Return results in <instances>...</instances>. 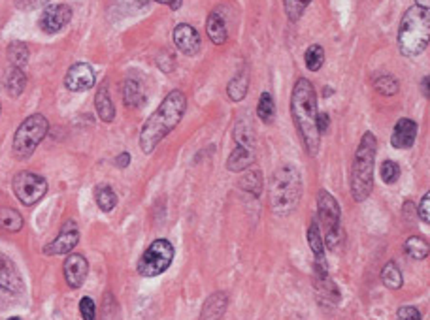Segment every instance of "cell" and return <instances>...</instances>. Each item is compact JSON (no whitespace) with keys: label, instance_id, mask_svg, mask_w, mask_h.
<instances>
[{"label":"cell","instance_id":"47","mask_svg":"<svg viewBox=\"0 0 430 320\" xmlns=\"http://www.w3.org/2000/svg\"><path fill=\"white\" fill-rule=\"evenodd\" d=\"M0 112H2V108H0Z\"/></svg>","mask_w":430,"mask_h":320},{"label":"cell","instance_id":"7","mask_svg":"<svg viewBox=\"0 0 430 320\" xmlns=\"http://www.w3.org/2000/svg\"><path fill=\"white\" fill-rule=\"evenodd\" d=\"M48 130H50V123L48 119L40 115V113H35L23 121L17 132L14 136V154L17 159H28L32 157V153L36 151V147L42 143V139L48 136Z\"/></svg>","mask_w":430,"mask_h":320},{"label":"cell","instance_id":"9","mask_svg":"<svg viewBox=\"0 0 430 320\" xmlns=\"http://www.w3.org/2000/svg\"><path fill=\"white\" fill-rule=\"evenodd\" d=\"M14 192L23 206H35L48 192V181L42 175L21 172L14 177Z\"/></svg>","mask_w":430,"mask_h":320},{"label":"cell","instance_id":"14","mask_svg":"<svg viewBox=\"0 0 430 320\" xmlns=\"http://www.w3.org/2000/svg\"><path fill=\"white\" fill-rule=\"evenodd\" d=\"M308 241H310L311 252H313V262H315V277L317 281L329 277V268H326V254H324L323 236L319 232L317 223H311L308 228Z\"/></svg>","mask_w":430,"mask_h":320},{"label":"cell","instance_id":"26","mask_svg":"<svg viewBox=\"0 0 430 320\" xmlns=\"http://www.w3.org/2000/svg\"><path fill=\"white\" fill-rule=\"evenodd\" d=\"M257 115L261 119L264 125L274 123L275 117V102L270 92H262L259 98V104H257Z\"/></svg>","mask_w":430,"mask_h":320},{"label":"cell","instance_id":"32","mask_svg":"<svg viewBox=\"0 0 430 320\" xmlns=\"http://www.w3.org/2000/svg\"><path fill=\"white\" fill-rule=\"evenodd\" d=\"M95 198H97V203H99V208L102 209L104 213H110V211L117 206V196H115V192L112 190V187H108V185H102V187L97 188Z\"/></svg>","mask_w":430,"mask_h":320},{"label":"cell","instance_id":"16","mask_svg":"<svg viewBox=\"0 0 430 320\" xmlns=\"http://www.w3.org/2000/svg\"><path fill=\"white\" fill-rule=\"evenodd\" d=\"M89 273V262L81 254H70L64 260V279L70 288H79Z\"/></svg>","mask_w":430,"mask_h":320},{"label":"cell","instance_id":"41","mask_svg":"<svg viewBox=\"0 0 430 320\" xmlns=\"http://www.w3.org/2000/svg\"><path fill=\"white\" fill-rule=\"evenodd\" d=\"M329 126H331V117H329V113H319L317 115V130L321 134H324L329 130Z\"/></svg>","mask_w":430,"mask_h":320},{"label":"cell","instance_id":"5","mask_svg":"<svg viewBox=\"0 0 430 320\" xmlns=\"http://www.w3.org/2000/svg\"><path fill=\"white\" fill-rule=\"evenodd\" d=\"M302 196V175L293 164L277 168L270 181V206L277 215H289Z\"/></svg>","mask_w":430,"mask_h":320},{"label":"cell","instance_id":"3","mask_svg":"<svg viewBox=\"0 0 430 320\" xmlns=\"http://www.w3.org/2000/svg\"><path fill=\"white\" fill-rule=\"evenodd\" d=\"M378 153V139L370 130L364 132L357 147L351 166V196L355 202H364L374 190V162Z\"/></svg>","mask_w":430,"mask_h":320},{"label":"cell","instance_id":"46","mask_svg":"<svg viewBox=\"0 0 430 320\" xmlns=\"http://www.w3.org/2000/svg\"><path fill=\"white\" fill-rule=\"evenodd\" d=\"M8 320H21L19 317H12V319H8Z\"/></svg>","mask_w":430,"mask_h":320},{"label":"cell","instance_id":"8","mask_svg":"<svg viewBox=\"0 0 430 320\" xmlns=\"http://www.w3.org/2000/svg\"><path fill=\"white\" fill-rule=\"evenodd\" d=\"M174 260V247L168 239H157L149 245L138 262V273L141 277H157L170 268Z\"/></svg>","mask_w":430,"mask_h":320},{"label":"cell","instance_id":"33","mask_svg":"<svg viewBox=\"0 0 430 320\" xmlns=\"http://www.w3.org/2000/svg\"><path fill=\"white\" fill-rule=\"evenodd\" d=\"M233 138L234 141L238 143V146H251L255 147V134L251 130V126L247 121H238L236 126H234V132H233Z\"/></svg>","mask_w":430,"mask_h":320},{"label":"cell","instance_id":"4","mask_svg":"<svg viewBox=\"0 0 430 320\" xmlns=\"http://www.w3.org/2000/svg\"><path fill=\"white\" fill-rule=\"evenodd\" d=\"M430 12L427 8L411 6L406 10L398 28V49L404 57H417L429 48Z\"/></svg>","mask_w":430,"mask_h":320},{"label":"cell","instance_id":"34","mask_svg":"<svg viewBox=\"0 0 430 320\" xmlns=\"http://www.w3.org/2000/svg\"><path fill=\"white\" fill-rule=\"evenodd\" d=\"M400 174L402 170L396 164L395 160H383L380 166V175L385 185H395L398 179H400Z\"/></svg>","mask_w":430,"mask_h":320},{"label":"cell","instance_id":"40","mask_svg":"<svg viewBox=\"0 0 430 320\" xmlns=\"http://www.w3.org/2000/svg\"><path fill=\"white\" fill-rule=\"evenodd\" d=\"M430 194L427 192V194L423 196V200H421V203H419V208H417V211H419V217H421V221L423 223L429 224L430 223V215H429V209H430Z\"/></svg>","mask_w":430,"mask_h":320},{"label":"cell","instance_id":"31","mask_svg":"<svg viewBox=\"0 0 430 320\" xmlns=\"http://www.w3.org/2000/svg\"><path fill=\"white\" fill-rule=\"evenodd\" d=\"M304 63H306V68L311 70V72L321 70L324 63V49L317 46V43L310 46V48L306 49V53H304Z\"/></svg>","mask_w":430,"mask_h":320},{"label":"cell","instance_id":"11","mask_svg":"<svg viewBox=\"0 0 430 320\" xmlns=\"http://www.w3.org/2000/svg\"><path fill=\"white\" fill-rule=\"evenodd\" d=\"M64 85L72 92H84L92 89V85H95V70H92L91 64H72L68 72H66V77H64Z\"/></svg>","mask_w":430,"mask_h":320},{"label":"cell","instance_id":"38","mask_svg":"<svg viewBox=\"0 0 430 320\" xmlns=\"http://www.w3.org/2000/svg\"><path fill=\"white\" fill-rule=\"evenodd\" d=\"M398 320H423V317L417 307L404 306L398 309Z\"/></svg>","mask_w":430,"mask_h":320},{"label":"cell","instance_id":"10","mask_svg":"<svg viewBox=\"0 0 430 320\" xmlns=\"http://www.w3.org/2000/svg\"><path fill=\"white\" fill-rule=\"evenodd\" d=\"M72 19V10L68 4H55V6L43 8L40 15V28L46 34H57L59 30H63Z\"/></svg>","mask_w":430,"mask_h":320},{"label":"cell","instance_id":"20","mask_svg":"<svg viewBox=\"0 0 430 320\" xmlns=\"http://www.w3.org/2000/svg\"><path fill=\"white\" fill-rule=\"evenodd\" d=\"M95 108H97V113H99L100 121L112 123L113 119H115V106H113L112 97H110L108 83L100 85L99 91L95 94Z\"/></svg>","mask_w":430,"mask_h":320},{"label":"cell","instance_id":"24","mask_svg":"<svg viewBox=\"0 0 430 320\" xmlns=\"http://www.w3.org/2000/svg\"><path fill=\"white\" fill-rule=\"evenodd\" d=\"M247 87H249V74L247 70H244L234 79H231V83L226 87V94L233 102H242L247 94Z\"/></svg>","mask_w":430,"mask_h":320},{"label":"cell","instance_id":"43","mask_svg":"<svg viewBox=\"0 0 430 320\" xmlns=\"http://www.w3.org/2000/svg\"><path fill=\"white\" fill-rule=\"evenodd\" d=\"M115 164H117V168H127L128 164H130V154L121 153L119 157L115 159Z\"/></svg>","mask_w":430,"mask_h":320},{"label":"cell","instance_id":"2","mask_svg":"<svg viewBox=\"0 0 430 320\" xmlns=\"http://www.w3.org/2000/svg\"><path fill=\"white\" fill-rule=\"evenodd\" d=\"M187 110V97L182 91H170L153 115L146 121L140 132V147L146 154H151L155 147L176 128Z\"/></svg>","mask_w":430,"mask_h":320},{"label":"cell","instance_id":"35","mask_svg":"<svg viewBox=\"0 0 430 320\" xmlns=\"http://www.w3.org/2000/svg\"><path fill=\"white\" fill-rule=\"evenodd\" d=\"M311 0H283V8H285V14L289 17V21H298L306 12V8L310 6Z\"/></svg>","mask_w":430,"mask_h":320},{"label":"cell","instance_id":"13","mask_svg":"<svg viewBox=\"0 0 430 320\" xmlns=\"http://www.w3.org/2000/svg\"><path fill=\"white\" fill-rule=\"evenodd\" d=\"M174 43L176 48L184 53V55H197L200 48H202V40H200V34L195 27H190L187 23H179L176 28H174Z\"/></svg>","mask_w":430,"mask_h":320},{"label":"cell","instance_id":"44","mask_svg":"<svg viewBox=\"0 0 430 320\" xmlns=\"http://www.w3.org/2000/svg\"><path fill=\"white\" fill-rule=\"evenodd\" d=\"M421 89H423V97L430 98L429 94V76L423 77V83H421Z\"/></svg>","mask_w":430,"mask_h":320},{"label":"cell","instance_id":"30","mask_svg":"<svg viewBox=\"0 0 430 320\" xmlns=\"http://www.w3.org/2000/svg\"><path fill=\"white\" fill-rule=\"evenodd\" d=\"M28 48L23 42H12L8 46V59L14 68H25V64L28 63Z\"/></svg>","mask_w":430,"mask_h":320},{"label":"cell","instance_id":"45","mask_svg":"<svg viewBox=\"0 0 430 320\" xmlns=\"http://www.w3.org/2000/svg\"><path fill=\"white\" fill-rule=\"evenodd\" d=\"M417 4L416 6H421V8H427V10H429V2L430 0H416Z\"/></svg>","mask_w":430,"mask_h":320},{"label":"cell","instance_id":"25","mask_svg":"<svg viewBox=\"0 0 430 320\" xmlns=\"http://www.w3.org/2000/svg\"><path fill=\"white\" fill-rule=\"evenodd\" d=\"M240 188H244L246 192H251V194L259 196L262 190V174L261 170H247L246 174L240 177Z\"/></svg>","mask_w":430,"mask_h":320},{"label":"cell","instance_id":"42","mask_svg":"<svg viewBox=\"0 0 430 320\" xmlns=\"http://www.w3.org/2000/svg\"><path fill=\"white\" fill-rule=\"evenodd\" d=\"M157 2H159V4H164V6H168L170 10L176 12V10L182 8V2H184V0H157Z\"/></svg>","mask_w":430,"mask_h":320},{"label":"cell","instance_id":"29","mask_svg":"<svg viewBox=\"0 0 430 320\" xmlns=\"http://www.w3.org/2000/svg\"><path fill=\"white\" fill-rule=\"evenodd\" d=\"M0 226L8 232H19L23 228V217L12 208H0Z\"/></svg>","mask_w":430,"mask_h":320},{"label":"cell","instance_id":"6","mask_svg":"<svg viewBox=\"0 0 430 320\" xmlns=\"http://www.w3.org/2000/svg\"><path fill=\"white\" fill-rule=\"evenodd\" d=\"M317 219H319V232H323V243H326L329 249H336L342 241V211H340V203L334 196L321 188L317 194Z\"/></svg>","mask_w":430,"mask_h":320},{"label":"cell","instance_id":"37","mask_svg":"<svg viewBox=\"0 0 430 320\" xmlns=\"http://www.w3.org/2000/svg\"><path fill=\"white\" fill-rule=\"evenodd\" d=\"M79 313L84 320H97V307L91 298H81L79 301Z\"/></svg>","mask_w":430,"mask_h":320},{"label":"cell","instance_id":"39","mask_svg":"<svg viewBox=\"0 0 430 320\" xmlns=\"http://www.w3.org/2000/svg\"><path fill=\"white\" fill-rule=\"evenodd\" d=\"M51 0H15V6L23 10V12H30V10H38V8H43Z\"/></svg>","mask_w":430,"mask_h":320},{"label":"cell","instance_id":"19","mask_svg":"<svg viewBox=\"0 0 430 320\" xmlns=\"http://www.w3.org/2000/svg\"><path fill=\"white\" fill-rule=\"evenodd\" d=\"M206 32H208L210 40H212L215 46H221V43H225L226 40H228L226 21L219 10H213L212 14L208 15V19H206Z\"/></svg>","mask_w":430,"mask_h":320},{"label":"cell","instance_id":"23","mask_svg":"<svg viewBox=\"0 0 430 320\" xmlns=\"http://www.w3.org/2000/svg\"><path fill=\"white\" fill-rule=\"evenodd\" d=\"M123 100L128 108H140L146 100V94H144V89L141 85L136 81V79H127L125 85H123Z\"/></svg>","mask_w":430,"mask_h":320},{"label":"cell","instance_id":"17","mask_svg":"<svg viewBox=\"0 0 430 320\" xmlns=\"http://www.w3.org/2000/svg\"><path fill=\"white\" fill-rule=\"evenodd\" d=\"M417 123L411 119H400L393 128V136H391V143L395 149H409L416 143L417 138Z\"/></svg>","mask_w":430,"mask_h":320},{"label":"cell","instance_id":"22","mask_svg":"<svg viewBox=\"0 0 430 320\" xmlns=\"http://www.w3.org/2000/svg\"><path fill=\"white\" fill-rule=\"evenodd\" d=\"M226 309V294L217 292L210 296L202 309V320H217Z\"/></svg>","mask_w":430,"mask_h":320},{"label":"cell","instance_id":"15","mask_svg":"<svg viewBox=\"0 0 430 320\" xmlns=\"http://www.w3.org/2000/svg\"><path fill=\"white\" fill-rule=\"evenodd\" d=\"M0 290L10 294L23 292L21 273L17 272L15 264L0 252Z\"/></svg>","mask_w":430,"mask_h":320},{"label":"cell","instance_id":"36","mask_svg":"<svg viewBox=\"0 0 430 320\" xmlns=\"http://www.w3.org/2000/svg\"><path fill=\"white\" fill-rule=\"evenodd\" d=\"M374 89L383 97H395L398 92V81L393 76H380L375 79Z\"/></svg>","mask_w":430,"mask_h":320},{"label":"cell","instance_id":"28","mask_svg":"<svg viewBox=\"0 0 430 320\" xmlns=\"http://www.w3.org/2000/svg\"><path fill=\"white\" fill-rule=\"evenodd\" d=\"M381 281H383V285L391 288V290H398L400 286L404 285V279H402V272L398 270V266L395 262H389L385 264V268L381 270Z\"/></svg>","mask_w":430,"mask_h":320},{"label":"cell","instance_id":"27","mask_svg":"<svg viewBox=\"0 0 430 320\" xmlns=\"http://www.w3.org/2000/svg\"><path fill=\"white\" fill-rule=\"evenodd\" d=\"M404 249L408 252L409 257L413 260H423V258L429 257V241L421 236H411L406 239V245Z\"/></svg>","mask_w":430,"mask_h":320},{"label":"cell","instance_id":"1","mask_svg":"<svg viewBox=\"0 0 430 320\" xmlns=\"http://www.w3.org/2000/svg\"><path fill=\"white\" fill-rule=\"evenodd\" d=\"M291 115L295 121L296 132L302 139L306 153L315 157L321 146V132L317 130V92L310 79H296L291 94Z\"/></svg>","mask_w":430,"mask_h":320},{"label":"cell","instance_id":"21","mask_svg":"<svg viewBox=\"0 0 430 320\" xmlns=\"http://www.w3.org/2000/svg\"><path fill=\"white\" fill-rule=\"evenodd\" d=\"M4 85H6V91L10 97L17 98L25 91V85H27V76L21 68H12L8 70L6 79H4Z\"/></svg>","mask_w":430,"mask_h":320},{"label":"cell","instance_id":"18","mask_svg":"<svg viewBox=\"0 0 430 320\" xmlns=\"http://www.w3.org/2000/svg\"><path fill=\"white\" fill-rule=\"evenodd\" d=\"M255 162V147L251 146H238L234 147V151L231 153L228 160H226V168L231 172H246L247 168Z\"/></svg>","mask_w":430,"mask_h":320},{"label":"cell","instance_id":"12","mask_svg":"<svg viewBox=\"0 0 430 320\" xmlns=\"http://www.w3.org/2000/svg\"><path fill=\"white\" fill-rule=\"evenodd\" d=\"M79 241V232L76 228V224L68 221L66 226L61 230V234L51 241L50 245H46L43 247V252L48 254V257H57V254H68L76 249V245Z\"/></svg>","mask_w":430,"mask_h":320}]
</instances>
